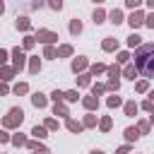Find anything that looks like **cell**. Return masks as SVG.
<instances>
[{
  "mask_svg": "<svg viewBox=\"0 0 154 154\" xmlns=\"http://www.w3.org/2000/svg\"><path fill=\"white\" fill-rule=\"evenodd\" d=\"M128 43H130V46H137V43H140V36H137V34H132V36H130V41H128Z\"/></svg>",
  "mask_w": 154,
  "mask_h": 154,
  "instance_id": "e0dca14e",
  "label": "cell"
},
{
  "mask_svg": "<svg viewBox=\"0 0 154 154\" xmlns=\"http://www.w3.org/2000/svg\"><path fill=\"white\" fill-rule=\"evenodd\" d=\"M65 99H67V101H77V91H67Z\"/></svg>",
  "mask_w": 154,
  "mask_h": 154,
  "instance_id": "ac0fdd59",
  "label": "cell"
},
{
  "mask_svg": "<svg viewBox=\"0 0 154 154\" xmlns=\"http://www.w3.org/2000/svg\"><path fill=\"white\" fill-rule=\"evenodd\" d=\"M101 128H103V130H108V128H111V120H108V118H103V120H101Z\"/></svg>",
  "mask_w": 154,
  "mask_h": 154,
  "instance_id": "484cf974",
  "label": "cell"
},
{
  "mask_svg": "<svg viewBox=\"0 0 154 154\" xmlns=\"http://www.w3.org/2000/svg\"><path fill=\"white\" fill-rule=\"evenodd\" d=\"M152 120H154V116H152Z\"/></svg>",
  "mask_w": 154,
  "mask_h": 154,
  "instance_id": "8d00e7d4",
  "label": "cell"
},
{
  "mask_svg": "<svg viewBox=\"0 0 154 154\" xmlns=\"http://www.w3.org/2000/svg\"><path fill=\"white\" fill-rule=\"evenodd\" d=\"M67 128H70L72 132H79V130H82V125H79V123H75V120H67Z\"/></svg>",
  "mask_w": 154,
  "mask_h": 154,
  "instance_id": "9c48e42d",
  "label": "cell"
},
{
  "mask_svg": "<svg viewBox=\"0 0 154 154\" xmlns=\"http://www.w3.org/2000/svg\"><path fill=\"white\" fill-rule=\"evenodd\" d=\"M96 103H99V101H96L94 96H91V99H84V106H87V108H94Z\"/></svg>",
  "mask_w": 154,
  "mask_h": 154,
  "instance_id": "9a60e30c",
  "label": "cell"
},
{
  "mask_svg": "<svg viewBox=\"0 0 154 154\" xmlns=\"http://www.w3.org/2000/svg\"><path fill=\"white\" fill-rule=\"evenodd\" d=\"M118 154H128V147H120V149H118Z\"/></svg>",
  "mask_w": 154,
  "mask_h": 154,
  "instance_id": "4dcf8cb0",
  "label": "cell"
},
{
  "mask_svg": "<svg viewBox=\"0 0 154 154\" xmlns=\"http://www.w3.org/2000/svg\"><path fill=\"white\" fill-rule=\"evenodd\" d=\"M0 94H7V87L5 84H0Z\"/></svg>",
  "mask_w": 154,
  "mask_h": 154,
  "instance_id": "1f68e13d",
  "label": "cell"
},
{
  "mask_svg": "<svg viewBox=\"0 0 154 154\" xmlns=\"http://www.w3.org/2000/svg\"><path fill=\"white\" fill-rule=\"evenodd\" d=\"M12 55H14V67H17V70H22V65H24V53H22L19 48H14V53H12Z\"/></svg>",
  "mask_w": 154,
  "mask_h": 154,
  "instance_id": "3957f363",
  "label": "cell"
},
{
  "mask_svg": "<svg viewBox=\"0 0 154 154\" xmlns=\"http://www.w3.org/2000/svg\"><path fill=\"white\" fill-rule=\"evenodd\" d=\"M144 22V17H142V12H132V17H130V24L132 26H140Z\"/></svg>",
  "mask_w": 154,
  "mask_h": 154,
  "instance_id": "277c9868",
  "label": "cell"
},
{
  "mask_svg": "<svg viewBox=\"0 0 154 154\" xmlns=\"http://www.w3.org/2000/svg\"><path fill=\"white\" fill-rule=\"evenodd\" d=\"M14 91H17V94H24V91H26V84H17Z\"/></svg>",
  "mask_w": 154,
  "mask_h": 154,
  "instance_id": "603a6c76",
  "label": "cell"
},
{
  "mask_svg": "<svg viewBox=\"0 0 154 154\" xmlns=\"http://www.w3.org/2000/svg\"><path fill=\"white\" fill-rule=\"evenodd\" d=\"M82 67H84V60H82V58L72 63V70H75V72H77V70H82Z\"/></svg>",
  "mask_w": 154,
  "mask_h": 154,
  "instance_id": "5bb4252c",
  "label": "cell"
},
{
  "mask_svg": "<svg viewBox=\"0 0 154 154\" xmlns=\"http://www.w3.org/2000/svg\"><path fill=\"white\" fill-rule=\"evenodd\" d=\"M70 31H72V34H79V31H82V22H79V19H72V24H70Z\"/></svg>",
  "mask_w": 154,
  "mask_h": 154,
  "instance_id": "ba28073f",
  "label": "cell"
},
{
  "mask_svg": "<svg viewBox=\"0 0 154 154\" xmlns=\"http://www.w3.org/2000/svg\"><path fill=\"white\" fill-rule=\"evenodd\" d=\"M38 38L46 41V43H51V41H55V34L53 31H38Z\"/></svg>",
  "mask_w": 154,
  "mask_h": 154,
  "instance_id": "5b68a950",
  "label": "cell"
},
{
  "mask_svg": "<svg viewBox=\"0 0 154 154\" xmlns=\"http://www.w3.org/2000/svg\"><path fill=\"white\" fill-rule=\"evenodd\" d=\"M125 137H128V140H137V130H135V128H128V130H125Z\"/></svg>",
  "mask_w": 154,
  "mask_h": 154,
  "instance_id": "30bf717a",
  "label": "cell"
},
{
  "mask_svg": "<svg viewBox=\"0 0 154 154\" xmlns=\"http://www.w3.org/2000/svg\"><path fill=\"white\" fill-rule=\"evenodd\" d=\"M48 5H51V7H53V10H60V7H63V2H60V0H51V2H48Z\"/></svg>",
  "mask_w": 154,
  "mask_h": 154,
  "instance_id": "ffe728a7",
  "label": "cell"
},
{
  "mask_svg": "<svg viewBox=\"0 0 154 154\" xmlns=\"http://www.w3.org/2000/svg\"><path fill=\"white\" fill-rule=\"evenodd\" d=\"M31 101H34V106H38V108H41V106H46V96H43V94H34V99H31Z\"/></svg>",
  "mask_w": 154,
  "mask_h": 154,
  "instance_id": "52a82bcc",
  "label": "cell"
},
{
  "mask_svg": "<svg viewBox=\"0 0 154 154\" xmlns=\"http://www.w3.org/2000/svg\"><path fill=\"white\" fill-rule=\"evenodd\" d=\"M103 48H106V51H113V48H116V41H113V38L103 41Z\"/></svg>",
  "mask_w": 154,
  "mask_h": 154,
  "instance_id": "4fadbf2b",
  "label": "cell"
},
{
  "mask_svg": "<svg viewBox=\"0 0 154 154\" xmlns=\"http://www.w3.org/2000/svg\"><path fill=\"white\" fill-rule=\"evenodd\" d=\"M128 5H130V7H137V5H140V0H128Z\"/></svg>",
  "mask_w": 154,
  "mask_h": 154,
  "instance_id": "f546056e",
  "label": "cell"
},
{
  "mask_svg": "<svg viewBox=\"0 0 154 154\" xmlns=\"http://www.w3.org/2000/svg\"><path fill=\"white\" fill-rule=\"evenodd\" d=\"M135 65L144 77H154V43H144L135 53Z\"/></svg>",
  "mask_w": 154,
  "mask_h": 154,
  "instance_id": "6da1fadb",
  "label": "cell"
},
{
  "mask_svg": "<svg viewBox=\"0 0 154 154\" xmlns=\"http://www.w3.org/2000/svg\"><path fill=\"white\" fill-rule=\"evenodd\" d=\"M125 77H130V79H135V67H128V70H125Z\"/></svg>",
  "mask_w": 154,
  "mask_h": 154,
  "instance_id": "7402d4cb",
  "label": "cell"
},
{
  "mask_svg": "<svg viewBox=\"0 0 154 154\" xmlns=\"http://www.w3.org/2000/svg\"><path fill=\"white\" fill-rule=\"evenodd\" d=\"M111 22H113V24H120V22H123V12H120V10H113V12H111Z\"/></svg>",
  "mask_w": 154,
  "mask_h": 154,
  "instance_id": "8992f818",
  "label": "cell"
},
{
  "mask_svg": "<svg viewBox=\"0 0 154 154\" xmlns=\"http://www.w3.org/2000/svg\"><path fill=\"white\" fill-rule=\"evenodd\" d=\"M22 118H24L22 108H12V111H10V116L5 118V125H7V128H12V125H19V123H22Z\"/></svg>",
  "mask_w": 154,
  "mask_h": 154,
  "instance_id": "7a4b0ae2",
  "label": "cell"
},
{
  "mask_svg": "<svg viewBox=\"0 0 154 154\" xmlns=\"http://www.w3.org/2000/svg\"><path fill=\"white\" fill-rule=\"evenodd\" d=\"M94 22H96V24H101V22H103V12H101V10H96V12H94Z\"/></svg>",
  "mask_w": 154,
  "mask_h": 154,
  "instance_id": "7c38bea8",
  "label": "cell"
},
{
  "mask_svg": "<svg viewBox=\"0 0 154 154\" xmlns=\"http://www.w3.org/2000/svg\"><path fill=\"white\" fill-rule=\"evenodd\" d=\"M34 135H36V137H46V130H43V128H38V125H36V128H34Z\"/></svg>",
  "mask_w": 154,
  "mask_h": 154,
  "instance_id": "2e32d148",
  "label": "cell"
},
{
  "mask_svg": "<svg viewBox=\"0 0 154 154\" xmlns=\"http://www.w3.org/2000/svg\"><path fill=\"white\" fill-rule=\"evenodd\" d=\"M147 2H149V7H154V0H147Z\"/></svg>",
  "mask_w": 154,
  "mask_h": 154,
  "instance_id": "d6a6232c",
  "label": "cell"
},
{
  "mask_svg": "<svg viewBox=\"0 0 154 154\" xmlns=\"http://www.w3.org/2000/svg\"><path fill=\"white\" fill-rule=\"evenodd\" d=\"M94 2H103V0H94Z\"/></svg>",
  "mask_w": 154,
  "mask_h": 154,
  "instance_id": "d590c367",
  "label": "cell"
},
{
  "mask_svg": "<svg viewBox=\"0 0 154 154\" xmlns=\"http://www.w3.org/2000/svg\"><path fill=\"white\" fill-rule=\"evenodd\" d=\"M91 154H103V152H91Z\"/></svg>",
  "mask_w": 154,
  "mask_h": 154,
  "instance_id": "836d02e7",
  "label": "cell"
},
{
  "mask_svg": "<svg viewBox=\"0 0 154 154\" xmlns=\"http://www.w3.org/2000/svg\"><path fill=\"white\" fill-rule=\"evenodd\" d=\"M0 12H2V0H0Z\"/></svg>",
  "mask_w": 154,
  "mask_h": 154,
  "instance_id": "e575fe53",
  "label": "cell"
},
{
  "mask_svg": "<svg viewBox=\"0 0 154 154\" xmlns=\"http://www.w3.org/2000/svg\"><path fill=\"white\" fill-rule=\"evenodd\" d=\"M17 26H19V29H26V26H29V19H26V17H19V19H17Z\"/></svg>",
  "mask_w": 154,
  "mask_h": 154,
  "instance_id": "8fae6325",
  "label": "cell"
},
{
  "mask_svg": "<svg viewBox=\"0 0 154 154\" xmlns=\"http://www.w3.org/2000/svg\"><path fill=\"white\" fill-rule=\"evenodd\" d=\"M70 53H72L70 46H63V48H60V55H70Z\"/></svg>",
  "mask_w": 154,
  "mask_h": 154,
  "instance_id": "44dd1931",
  "label": "cell"
},
{
  "mask_svg": "<svg viewBox=\"0 0 154 154\" xmlns=\"http://www.w3.org/2000/svg\"><path fill=\"white\" fill-rule=\"evenodd\" d=\"M147 26H152V29H154V14H149V17H147Z\"/></svg>",
  "mask_w": 154,
  "mask_h": 154,
  "instance_id": "83f0119b",
  "label": "cell"
},
{
  "mask_svg": "<svg viewBox=\"0 0 154 154\" xmlns=\"http://www.w3.org/2000/svg\"><path fill=\"white\" fill-rule=\"evenodd\" d=\"M5 60H7V53H5V51H2V48H0V65H2V63H5Z\"/></svg>",
  "mask_w": 154,
  "mask_h": 154,
  "instance_id": "f1b7e54d",
  "label": "cell"
},
{
  "mask_svg": "<svg viewBox=\"0 0 154 154\" xmlns=\"http://www.w3.org/2000/svg\"><path fill=\"white\" fill-rule=\"evenodd\" d=\"M118 103H120L118 96H111V99H108V106H118Z\"/></svg>",
  "mask_w": 154,
  "mask_h": 154,
  "instance_id": "cb8c5ba5",
  "label": "cell"
},
{
  "mask_svg": "<svg viewBox=\"0 0 154 154\" xmlns=\"http://www.w3.org/2000/svg\"><path fill=\"white\" fill-rule=\"evenodd\" d=\"M12 77V70H2V79H10Z\"/></svg>",
  "mask_w": 154,
  "mask_h": 154,
  "instance_id": "4316f807",
  "label": "cell"
},
{
  "mask_svg": "<svg viewBox=\"0 0 154 154\" xmlns=\"http://www.w3.org/2000/svg\"><path fill=\"white\" fill-rule=\"evenodd\" d=\"M38 67H41L38 60H31V72H38Z\"/></svg>",
  "mask_w": 154,
  "mask_h": 154,
  "instance_id": "d4e9b609",
  "label": "cell"
},
{
  "mask_svg": "<svg viewBox=\"0 0 154 154\" xmlns=\"http://www.w3.org/2000/svg\"><path fill=\"white\" fill-rule=\"evenodd\" d=\"M125 111H128V116H132V113L137 111V106H135V103H128V106H125Z\"/></svg>",
  "mask_w": 154,
  "mask_h": 154,
  "instance_id": "d6986e66",
  "label": "cell"
}]
</instances>
